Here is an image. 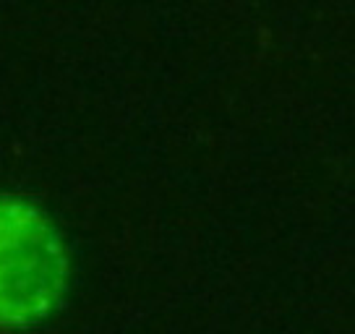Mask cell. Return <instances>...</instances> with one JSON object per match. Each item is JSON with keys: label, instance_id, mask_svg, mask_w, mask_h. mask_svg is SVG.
Segmentation results:
<instances>
[{"label": "cell", "instance_id": "6da1fadb", "mask_svg": "<svg viewBox=\"0 0 355 334\" xmlns=\"http://www.w3.org/2000/svg\"><path fill=\"white\" fill-rule=\"evenodd\" d=\"M68 285V254L47 214L0 193V326L26 329L58 311Z\"/></svg>", "mask_w": 355, "mask_h": 334}]
</instances>
